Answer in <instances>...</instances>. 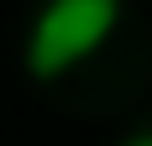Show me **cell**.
<instances>
[{
  "instance_id": "6da1fadb",
  "label": "cell",
  "mask_w": 152,
  "mask_h": 146,
  "mask_svg": "<svg viewBox=\"0 0 152 146\" xmlns=\"http://www.w3.org/2000/svg\"><path fill=\"white\" fill-rule=\"evenodd\" d=\"M117 18H123V0H47L35 12V23H29V41H23L29 76L53 82V76L76 70L117 29Z\"/></svg>"
},
{
  "instance_id": "7a4b0ae2",
  "label": "cell",
  "mask_w": 152,
  "mask_h": 146,
  "mask_svg": "<svg viewBox=\"0 0 152 146\" xmlns=\"http://www.w3.org/2000/svg\"><path fill=\"white\" fill-rule=\"evenodd\" d=\"M123 146H152V134H129V140H123Z\"/></svg>"
}]
</instances>
